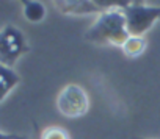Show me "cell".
Listing matches in <instances>:
<instances>
[{
	"label": "cell",
	"instance_id": "1",
	"mask_svg": "<svg viewBox=\"0 0 160 139\" xmlns=\"http://www.w3.org/2000/svg\"><path fill=\"white\" fill-rule=\"evenodd\" d=\"M129 31L126 27V17L122 8H113L101 13L99 19L91 25L87 31L85 38L91 42L99 44H113L122 47L129 38Z\"/></svg>",
	"mask_w": 160,
	"mask_h": 139
},
{
	"label": "cell",
	"instance_id": "2",
	"mask_svg": "<svg viewBox=\"0 0 160 139\" xmlns=\"http://www.w3.org/2000/svg\"><path fill=\"white\" fill-rule=\"evenodd\" d=\"M122 13L130 36H143L154 22L160 19V7H149L144 3H127Z\"/></svg>",
	"mask_w": 160,
	"mask_h": 139
},
{
	"label": "cell",
	"instance_id": "3",
	"mask_svg": "<svg viewBox=\"0 0 160 139\" xmlns=\"http://www.w3.org/2000/svg\"><path fill=\"white\" fill-rule=\"evenodd\" d=\"M28 45L25 42V36L14 25H7L0 30V64L13 67V64L27 53Z\"/></svg>",
	"mask_w": 160,
	"mask_h": 139
},
{
	"label": "cell",
	"instance_id": "4",
	"mask_svg": "<svg viewBox=\"0 0 160 139\" xmlns=\"http://www.w3.org/2000/svg\"><path fill=\"white\" fill-rule=\"evenodd\" d=\"M58 111L69 119H77L87 114L90 108V100L87 92L78 85H68L57 99Z\"/></svg>",
	"mask_w": 160,
	"mask_h": 139
},
{
	"label": "cell",
	"instance_id": "5",
	"mask_svg": "<svg viewBox=\"0 0 160 139\" xmlns=\"http://www.w3.org/2000/svg\"><path fill=\"white\" fill-rule=\"evenodd\" d=\"M57 8L66 14H88V13H104L96 2H57Z\"/></svg>",
	"mask_w": 160,
	"mask_h": 139
},
{
	"label": "cell",
	"instance_id": "6",
	"mask_svg": "<svg viewBox=\"0 0 160 139\" xmlns=\"http://www.w3.org/2000/svg\"><path fill=\"white\" fill-rule=\"evenodd\" d=\"M21 81V77L14 72L13 67L0 64V102H2Z\"/></svg>",
	"mask_w": 160,
	"mask_h": 139
},
{
	"label": "cell",
	"instance_id": "7",
	"mask_svg": "<svg viewBox=\"0 0 160 139\" xmlns=\"http://www.w3.org/2000/svg\"><path fill=\"white\" fill-rule=\"evenodd\" d=\"M124 55L129 58H137L140 56L144 49H146V39L143 36H129L127 41L124 42V45L121 47Z\"/></svg>",
	"mask_w": 160,
	"mask_h": 139
},
{
	"label": "cell",
	"instance_id": "8",
	"mask_svg": "<svg viewBox=\"0 0 160 139\" xmlns=\"http://www.w3.org/2000/svg\"><path fill=\"white\" fill-rule=\"evenodd\" d=\"M24 16L28 22H41L46 17V7L41 2H24Z\"/></svg>",
	"mask_w": 160,
	"mask_h": 139
},
{
	"label": "cell",
	"instance_id": "9",
	"mask_svg": "<svg viewBox=\"0 0 160 139\" xmlns=\"http://www.w3.org/2000/svg\"><path fill=\"white\" fill-rule=\"evenodd\" d=\"M41 139H71L69 133L61 127H49L41 133Z\"/></svg>",
	"mask_w": 160,
	"mask_h": 139
},
{
	"label": "cell",
	"instance_id": "10",
	"mask_svg": "<svg viewBox=\"0 0 160 139\" xmlns=\"http://www.w3.org/2000/svg\"><path fill=\"white\" fill-rule=\"evenodd\" d=\"M18 134H10V133H2L0 131V139H16Z\"/></svg>",
	"mask_w": 160,
	"mask_h": 139
},
{
	"label": "cell",
	"instance_id": "11",
	"mask_svg": "<svg viewBox=\"0 0 160 139\" xmlns=\"http://www.w3.org/2000/svg\"><path fill=\"white\" fill-rule=\"evenodd\" d=\"M16 139H25L24 136H16Z\"/></svg>",
	"mask_w": 160,
	"mask_h": 139
}]
</instances>
